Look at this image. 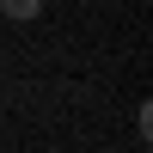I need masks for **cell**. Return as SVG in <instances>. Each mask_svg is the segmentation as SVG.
<instances>
[{
    "mask_svg": "<svg viewBox=\"0 0 153 153\" xmlns=\"http://www.w3.org/2000/svg\"><path fill=\"white\" fill-rule=\"evenodd\" d=\"M37 12H43V0H0V19H12V25L37 19Z\"/></svg>",
    "mask_w": 153,
    "mask_h": 153,
    "instance_id": "1",
    "label": "cell"
}]
</instances>
